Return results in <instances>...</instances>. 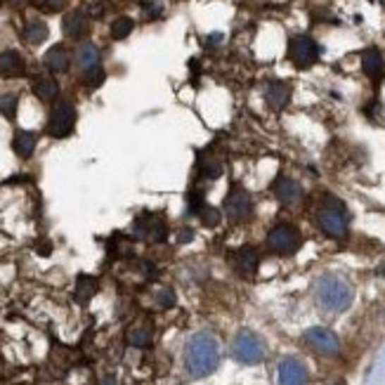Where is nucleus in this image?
Returning <instances> with one entry per match:
<instances>
[{"label": "nucleus", "mask_w": 385, "mask_h": 385, "mask_svg": "<svg viewBox=\"0 0 385 385\" xmlns=\"http://www.w3.org/2000/svg\"><path fill=\"white\" fill-rule=\"evenodd\" d=\"M187 206H189V213H194L197 215L201 208H204V194L201 192H189V197H187Z\"/></svg>", "instance_id": "31"}, {"label": "nucleus", "mask_w": 385, "mask_h": 385, "mask_svg": "<svg viewBox=\"0 0 385 385\" xmlns=\"http://www.w3.org/2000/svg\"><path fill=\"white\" fill-rule=\"evenodd\" d=\"M307 381V369L305 364L295 357H286L279 362L276 369V385H305Z\"/></svg>", "instance_id": "10"}, {"label": "nucleus", "mask_w": 385, "mask_h": 385, "mask_svg": "<svg viewBox=\"0 0 385 385\" xmlns=\"http://www.w3.org/2000/svg\"><path fill=\"white\" fill-rule=\"evenodd\" d=\"M43 64H45L52 73H64V71H69L71 57H69V52H66V47H64V45H55V47H50V50L45 52Z\"/></svg>", "instance_id": "15"}, {"label": "nucleus", "mask_w": 385, "mask_h": 385, "mask_svg": "<svg viewBox=\"0 0 385 385\" xmlns=\"http://www.w3.org/2000/svg\"><path fill=\"white\" fill-rule=\"evenodd\" d=\"M314 220H317V227L326 236H331V239H343V236L348 234V227H350L348 211L346 206H343V201L336 197H324L319 201Z\"/></svg>", "instance_id": "3"}, {"label": "nucleus", "mask_w": 385, "mask_h": 385, "mask_svg": "<svg viewBox=\"0 0 385 385\" xmlns=\"http://www.w3.org/2000/svg\"><path fill=\"white\" fill-rule=\"evenodd\" d=\"M197 215H199L201 225H206V227H215L220 222V211H218V208H213V206H208V204L201 208Z\"/></svg>", "instance_id": "28"}, {"label": "nucleus", "mask_w": 385, "mask_h": 385, "mask_svg": "<svg viewBox=\"0 0 385 385\" xmlns=\"http://www.w3.org/2000/svg\"><path fill=\"white\" fill-rule=\"evenodd\" d=\"M220 364V346L211 334L192 336L185 348V369L192 378L211 376Z\"/></svg>", "instance_id": "1"}, {"label": "nucleus", "mask_w": 385, "mask_h": 385, "mask_svg": "<svg viewBox=\"0 0 385 385\" xmlns=\"http://www.w3.org/2000/svg\"><path fill=\"white\" fill-rule=\"evenodd\" d=\"M47 38V24L40 22V19H31L24 26V40L31 45H40Z\"/></svg>", "instance_id": "23"}, {"label": "nucleus", "mask_w": 385, "mask_h": 385, "mask_svg": "<svg viewBox=\"0 0 385 385\" xmlns=\"http://www.w3.org/2000/svg\"><path fill=\"white\" fill-rule=\"evenodd\" d=\"M0 3H3V0H0Z\"/></svg>", "instance_id": "38"}, {"label": "nucleus", "mask_w": 385, "mask_h": 385, "mask_svg": "<svg viewBox=\"0 0 385 385\" xmlns=\"http://www.w3.org/2000/svg\"><path fill=\"white\" fill-rule=\"evenodd\" d=\"M201 175L208 180H215V178H220L222 175V164L218 159H206V161H201Z\"/></svg>", "instance_id": "27"}, {"label": "nucleus", "mask_w": 385, "mask_h": 385, "mask_svg": "<svg viewBox=\"0 0 385 385\" xmlns=\"http://www.w3.org/2000/svg\"><path fill=\"white\" fill-rule=\"evenodd\" d=\"M314 295L317 302L326 310V312H343V310L350 307L355 293L353 286L343 279L338 274H324L314 286Z\"/></svg>", "instance_id": "2"}, {"label": "nucleus", "mask_w": 385, "mask_h": 385, "mask_svg": "<svg viewBox=\"0 0 385 385\" xmlns=\"http://www.w3.org/2000/svg\"><path fill=\"white\" fill-rule=\"evenodd\" d=\"M317 57H319V45H317L312 38L307 36L291 38V43H288V59H291L295 66H300V69L312 66L317 62Z\"/></svg>", "instance_id": "8"}, {"label": "nucleus", "mask_w": 385, "mask_h": 385, "mask_svg": "<svg viewBox=\"0 0 385 385\" xmlns=\"http://www.w3.org/2000/svg\"><path fill=\"white\" fill-rule=\"evenodd\" d=\"M154 300H157V305L159 307H173L175 305V293H173V288H168V286H164V288H159L157 291V295H154Z\"/></svg>", "instance_id": "29"}, {"label": "nucleus", "mask_w": 385, "mask_h": 385, "mask_svg": "<svg viewBox=\"0 0 385 385\" xmlns=\"http://www.w3.org/2000/svg\"><path fill=\"white\" fill-rule=\"evenodd\" d=\"M10 5H15V8H24L26 3H31V0H8Z\"/></svg>", "instance_id": "36"}, {"label": "nucleus", "mask_w": 385, "mask_h": 385, "mask_svg": "<svg viewBox=\"0 0 385 385\" xmlns=\"http://www.w3.org/2000/svg\"><path fill=\"white\" fill-rule=\"evenodd\" d=\"M274 194H276V199H279L281 204L291 206V204H298V201L302 199V187L291 178H276Z\"/></svg>", "instance_id": "13"}, {"label": "nucleus", "mask_w": 385, "mask_h": 385, "mask_svg": "<svg viewBox=\"0 0 385 385\" xmlns=\"http://www.w3.org/2000/svg\"><path fill=\"white\" fill-rule=\"evenodd\" d=\"M128 343L135 348H149L152 346V329L140 324V326H133L128 331Z\"/></svg>", "instance_id": "24"}, {"label": "nucleus", "mask_w": 385, "mask_h": 385, "mask_svg": "<svg viewBox=\"0 0 385 385\" xmlns=\"http://www.w3.org/2000/svg\"><path fill=\"white\" fill-rule=\"evenodd\" d=\"M142 12H145V17H147V19H157V17L164 15V5L157 3V0H154V3H145V8H142Z\"/></svg>", "instance_id": "33"}, {"label": "nucleus", "mask_w": 385, "mask_h": 385, "mask_svg": "<svg viewBox=\"0 0 385 385\" xmlns=\"http://www.w3.org/2000/svg\"><path fill=\"white\" fill-rule=\"evenodd\" d=\"M305 343L314 350L317 355L324 357H336L341 353V341L334 331L324 329V326H314L305 331Z\"/></svg>", "instance_id": "7"}, {"label": "nucleus", "mask_w": 385, "mask_h": 385, "mask_svg": "<svg viewBox=\"0 0 385 385\" xmlns=\"http://www.w3.org/2000/svg\"><path fill=\"white\" fill-rule=\"evenodd\" d=\"M135 236L138 239H147V241H159L166 239V222L159 218V215H142V218L135 220Z\"/></svg>", "instance_id": "11"}, {"label": "nucleus", "mask_w": 385, "mask_h": 385, "mask_svg": "<svg viewBox=\"0 0 385 385\" xmlns=\"http://www.w3.org/2000/svg\"><path fill=\"white\" fill-rule=\"evenodd\" d=\"M17 104H19V97H17V94H12V92L0 94V114H3L5 118H15Z\"/></svg>", "instance_id": "26"}, {"label": "nucleus", "mask_w": 385, "mask_h": 385, "mask_svg": "<svg viewBox=\"0 0 385 385\" xmlns=\"http://www.w3.org/2000/svg\"><path fill=\"white\" fill-rule=\"evenodd\" d=\"M76 64H78V69L83 71V73L97 69V66H99V52H97V47H94L92 43H83V45H80L78 52H76Z\"/></svg>", "instance_id": "20"}, {"label": "nucleus", "mask_w": 385, "mask_h": 385, "mask_svg": "<svg viewBox=\"0 0 385 385\" xmlns=\"http://www.w3.org/2000/svg\"><path fill=\"white\" fill-rule=\"evenodd\" d=\"M73 126H76V109H73L71 102H57L55 109L50 114V121H47V133L52 138L62 140L66 135H71Z\"/></svg>", "instance_id": "6"}, {"label": "nucleus", "mask_w": 385, "mask_h": 385, "mask_svg": "<svg viewBox=\"0 0 385 385\" xmlns=\"http://www.w3.org/2000/svg\"><path fill=\"white\" fill-rule=\"evenodd\" d=\"M133 29H135V22L130 17H118L116 22L111 24V38L114 40H123V38L130 36Z\"/></svg>", "instance_id": "25"}, {"label": "nucleus", "mask_w": 385, "mask_h": 385, "mask_svg": "<svg viewBox=\"0 0 385 385\" xmlns=\"http://www.w3.org/2000/svg\"><path fill=\"white\" fill-rule=\"evenodd\" d=\"M102 80H104L102 66H97V69H92V71H87V73H85V85L90 87V90H94V87L102 85Z\"/></svg>", "instance_id": "30"}, {"label": "nucleus", "mask_w": 385, "mask_h": 385, "mask_svg": "<svg viewBox=\"0 0 385 385\" xmlns=\"http://www.w3.org/2000/svg\"><path fill=\"white\" fill-rule=\"evenodd\" d=\"M192 236H194L192 229H182V232L178 234V239H180V244H189V241H192Z\"/></svg>", "instance_id": "35"}, {"label": "nucleus", "mask_w": 385, "mask_h": 385, "mask_svg": "<svg viewBox=\"0 0 385 385\" xmlns=\"http://www.w3.org/2000/svg\"><path fill=\"white\" fill-rule=\"evenodd\" d=\"M24 59L19 52L15 50H5V52H0V76H5V78H17V76H22L24 73Z\"/></svg>", "instance_id": "16"}, {"label": "nucleus", "mask_w": 385, "mask_h": 385, "mask_svg": "<svg viewBox=\"0 0 385 385\" xmlns=\"http://www.w3.org/2000/svg\"><path fill=\"white\" fill-rule=\"evenodd\" d=\"M362 69L371 80H381L385 76V59L376 47H369V50L362 52Z\"/></svg>", "instance_id": "14"}, {"label": "nucleus", "mask_w": 385, "mask_h": 385, "mask_svg": "<svg viewBox=\"0 0 385 385\" xmlns=\"http://www.w3.org/2000/svg\"><path fill=\"white\" fill-rule=\"evenodd\" d=\"M265 99L272 109H283V106L288 104V99H291V87H288L286 83L274 80V83H269L265 87Z\"/></svg>", "instance_id": "17"}, {"label": "nucleus", "mask_w": 385, "mask_h": 385, "mask_svg": "<svg viewBox=\"0 0 385 385\" xmlns=\"http://www.w3.org/2000/svg\"><path fill=\"white\" fill-rule=\"evenodd\" d=\"M87 15H90V17H102L104 15V3H92L90 8H87Z\"/></svg>", "instance_id": "34"}, {"label": "nucleus", "mask_w": 385, "mask_h": 385, "mask_svg": "<svg viewBox=\"0 0 385 385\" xmlns=\"http://www.w3.org/2000/svg\"><path fill=\"white\" fill-rule=\"evenodd\" d=\"M33 94L40 99V102H55L59 94V85L55 83V78L50 76H38L33 80Z\"/></svg>", "instance_id": "19"}, {"label": "nucleus", "mask_w": 385, "mask_h": 385, "mask_svg": "<svg viewBox=\"0 0 385 385\" xmlns=\"http://www.w3.org/2000/svg\"><path fill=\"white\" fill-rule=\"evenodd\" d=\"M12 149L19 159H29L33 152H36V135L29 130H19L12 140Z\"/></svg>", "instance_id": "21"}, {"label": "nucleus", "mask_w": 385, "mask_h": 385, "mask_svg": "<svg viewBox=\"0 0 385 385\" xmlns=\"http://www.w3.org/2000/svg\"><path fill=\"white\" fill-rule=\"evenodd\" d=\"M232 355L244 364H258L265 360V343L253 331H239L232 343Z\"/></svg>", "instance_id": "4"}, {"label": "nucleus", "mask_w": 385, "mask_h": 385, "mask_svg": "<svg viewBox=\"0 0 385 385\" xmlns=\"http://www.w3.org/2000/svg\"><path fill=\"white\" fill-rule=\"evenodd\" d=\"M302 236L293 225H276L269 229L267 234V246L269 251L279 253V255H291L300 248Z\"/></svg>", "instance_id": "5"}, {"label": "nucleus", "mask_w": 385, "mask_h": 385, "mask_svg": "<svg viewBox=\"0 0 385 385\" xmlns=\"http://www.w3.org/2000/svg\"><path fill=\"white\" fill-rule=\"evenodd\" d=\"M232 265L239 274L244 276H253L258 272V265H260V255L255 251L253 246H241L239 251L232 253Z\"/></svg>", "instance_id": "12"}, {"label": "nucleus", "mask_w": 385, "mask_h": 385, "mask_svg": "<svg viewBox=\"0 0 385 385\" xmlns=\"http://www.w3.org/2000/svg\"><path fill=\"white\" fill-rule=\"evenodd\" d=\"M33 3L45 12H59L66 5V0H33Z\"/></svg>", "instance_id": "32"}, {"label": "nucleus", "mask_w": 385, "mask_h": 385, "mask_svg": "<svg viewBox=\"0 0 385 385\" xmlns=\"http://www.w3.org/2000/svg\"><path fill=\"white\" fill-rule=\"evenodd\" d=\"M381 3H383V8H385V0H381Z\"/></svg>", "instance_id": "37"}, {"label": "nucleus", "mask_w": 385, "mask_h": 385, "mask_svg": "<svg viewBox=\"0 0 385 385\" xmlns=\"http://www.w3.org/2000/svg\"><path fill=\"white\" fill-rule=\"evenodd\" d=\"M99 283L94 276H87V274H80L78 281H76V300L80 302V305H85V302L92 300V295L97 293Z\"/></svg>", "instance_id": "22"}, {"label": "nucleus", "mask_w": 385, "mask_h": 385, "mask_svg": "<svg viewBox=\"0 0 385 385\" xmlns=\"http://www.w3.org/2000/svg\"><path fill=\"white\" fill-rule=\"evenodd\" d=\"M253 211V204H251V197H248V192L244 187L234 185L229 189L227 199H225V213L227 218L232 220H246L248 215Z\"/></svg>", "instance_id": "9"}, {"label": "nucleus", "mask_w": 385, "mask_h": 385, "mask_svg": "<svg viewBox=\"0 0 385 385\" xmlns=\"http://www.w3.org/2000/svg\"><path fill=\"white\" fill-rule=\"evenodd\" d=\"M62 29H64V33L69 38H80L87 31V17H85V12H80V10L69 12V15L62 19Z\"/></svg>", "instance_id": "18"}]
</instances>
